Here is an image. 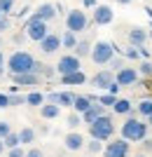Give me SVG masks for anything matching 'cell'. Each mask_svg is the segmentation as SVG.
Wrapping results in <instances>:
<instances>
[{"mask_svg":"<svg viewBox=\"0 0 152 157\" xmlns=\"http://www.w3.org/2000/svg\"><path fill=\"white\" fill-rule=\"evenodd\" d=\"M7 71L12 73V75H21V73H35V59H33V54L24 52V49L14 52L12 56L7 59Z\"/></svg>","mask_w":152,"mask_h":157,"instance_id":"cell-1","label":"cell"},{"mask_svg":"<svg viewBox=\"0 0 152 157\" xmlns=\"http://www.w3.org/2000/svg\"><path fill=\"white\" fill-rule=\"evenodd\" d=\"M119 131H122V138L138 143V141H145L147 136V122H140L138 117H126V122L122 124Z\"/></svg>","mask_w":152,"mask_h":157,"instance_id":"cell-2","label":"cell"},{"mask_svg":"<svg viewBox=\"0 0 152 157\" xmlns=\"http://www.w3.org/2000/svg\"><path fill=\"white\" fill-rule=\"evenodd\" d=\"M89 134H91V138H98V141H110L115 136L113 117H108L106 113H103L98 120H94L91 124H89Z\"/></svg>","mask_w":152,"mask_h":157,"instance_id":"cell-3","label":"cell"},{"mask_svg":"<svg viewBox=\"0 0 152 157\" xmlns=\"http://www.w3.org/2000/svg\"><path fill=\"white\" fill-rule=\"evenodd\" d=\"M91 61L96 66H108L110 63V59L115 56V47L113 42H108V40H98L96 45H91Z\"/></svg>","mask_w":152,"mask_h":157,"instance_id":"cell-4","label":"cell"},{"mask_svg":"<svg viewBox=\"0 0 152 157\" xmlns=\"http://www.w3.org/2000/svg\"><path fill=\"white\" fill-rule=\"evenodd\" d=\"M87 26H89V19H87V12H82V10H70L66 17V28L73 33H82L87 31Z\"/></svg>","mask_w":152,"mask_h":157,"instance_id":"cell-5","label":"cell"},{"mask_svg":"<svg viewBox=\"0 0 152 157\" xmlns=\"http://www.w3.org/2000/svg\"><path fill=\"white\" fill-rule=\"evenodd\" d=\"M24 31H26V35L33 40V42H40V40L49 33V28H47V21H40V19H33V17H31V19L26 21V28H24Z\"/></svg>","mask_w":152,"mask_h":157,"instance_id":"cell-6","label":"cell"},{"mask_svg":"<svg viewBox=\"0 0 152 157\" xmlns=\"http://www.w3.org/2000/svg\"><path fill=\"white\" fill-rule=\"evenodd\" d=\"M56 71L59 75H68V73H75V71H82V63H80V56L77 54H63L56 63Z\"/></svg>","mask_w":152,"mask_h":157,"instance_id":"cell-7","label":"cell"},{"mask_svg":"<svg viewBox=\"0 0 152 157\" xmlns=\"http://www.w3.org/2000/svg\"><path fill=\"white\" fill-rule=\"evenodd\" d=\"M103 157H129V141L126 138H115L103 148Z\"/></svg>","mask_w":152,"mask_h":157,"instance_id":"cell-8","label":"cell"},{"mask_svg":"<svg viewBox=\"0 0 152 157\" xmlns=\"http://www.w3.org/2000/svg\"><path fill=\"white\" fill-rule=\"evenodd\" d=\"M115 82H117L119 87H131L138 82V71L136 68H126V66H122L117 73H115Z\"/></svg>","mask_w":152,"mask_h":157,"instance_id":"cell-9","label":"cell"},{"mask_svg":"<svg viewBox=\"0 0 152 157\" xmlns=\"http://www.w3.org/2000/svg\"><path fill=\"white\" fill-rule=\"evenodd\" d=\"M40 49L45 54H54L61 49V35H56V33H47L45 38L40 40Z\"/></svg>","mask_w":152,"mask_h":157,"instance_id":"cell-10","label":"cell"},{"mask_svg":"<svg viewBox=\"0 0 152 157\" xmlns=\"http://www.w3.org/2000/svg\"><path fill=\"white\" fill-rule=\"evenodd\" d=\"M113 82H115V73H113V71H108V68L98 71V73L91 78V85L96 87V89H108Z\"/></svg>","mask_w":152,"mask_h":157,"instance_id":"cell-11","label":"cell"},{"mask_svg":"<svg viewBox=\"0 0 152 157\" xmlns=\"http://www.w3.org/2000/svg\"><path fill=\"white\" fill-rule=\"evenodd\" d=\"M115 19V14H113V10L108 5H98V7H94V21L98 24V26H108L110 21Z\"/></svg>","mask_w":152,"mask_h":157,"instance_id":"cell-12","label":"cell"},{"mask_svg":"<svg viewBox=\"0 0 152 157\" xmlns=\"http://www.w3.org/2000/svg\"><path fill=\"white\" fill-rule=\"evenodd\" d=\"M31 17H33V19H40V21H47V24H49V21L56 17V7H54L52 2H42V5H40L38 10L31 14Z\"/></svg>","mask_w":152,"mask_h":157,"instance_id":"cell-13","label":"cell"},{"mask_svg":"<svg viewBox=\"0 0 152 157\" xmlns=\"http://www.w3.org/2000/svg\"><path fill=\"white\" fill-rule=\"evenodd\" d=\"M103 113H106V105L101 103V101H98V103H91L84 113H82V122H84V124H91L94 120H98Z\"/></svg>","mask_w":152,"mask_h":157,"instance_id":"cell-14","label":"cell"},{"mask_svg":"<svg viewBox=\"0 0 152 157\" xmlns=\"http://www.w3.org/2000/svg\"><path fill=\"white\" fill-rule=\"evenodd\" d=\"M63 145H66L68 150H82V148H84L87 145V141H84V136H82V134H77V131H70V134H68L66 138H63Z\"/></svg>","mask_w":152,"mask_h":157,"instance_id":"cell-15","label":"cell"},{"mask_svg":"<svg viewBox=\"0 0 152 157\" xmlns=\"http://www.w3.org/2000/svg\"><path fill=\"white\" fill-rule=\"evenodd\" d=\"M40 115H42V120H56L61 115V105L59 103H42L40 105Z\"/></svg>","mask_w":152,"mask_h":157,"instance_id":"cell-16","label":"cell"},{"mask_svg":"<svg viewBox=\"0 0 152 157\" xmlns=\"http://www.w3.org/2000/svg\"><path fill=\"white\" fill-rule=\"evenodd\" d=\"M129 42H131L133 47H143L147 42V31L145 28H131V31H129Z\"/></svg>","mask_w":152,"mask_h":157,"instance_id":"cell-17","label":"cell"},{"mask_svg":"<svg viewBox=\"0 0 152 157\" xmlns=\"http://www.w3.org/2000/svg\"><path fill=\"white\" fill-rule=\"evenodd\" d=\"M49 101L52 103H59V105H73V101H75V94H70V92H54V94H49Z\"/></svg>","mask_w":152,"mask_h":157,"instance_id":"cell-18","label":"cell"},{"mask_svg":"<svg viewBox=\"0 0 152 157\" xmlns=\"http://www.w3.org/2000/svg\"><path fill=\"white\" fill-rule=\"evenodd\" d=\"M61 82L68 87H75V85H84L87 82V75L82 71H75V73H68V75H61Z\"/></svg>","mask_w":152,"mask_h":157,"instance_id":"cell-19","label":"cell"},{"mask_svg":"<svg viewBox=\"0 0 152 157\" xmlns=\"http://www.w3.org/2000/svg\"><path fill=\"white\" fill-rule=\"evenodd\" d=\"M14 82L19 87H35L40 82L38 73H21V75H14Z\"/></svg>","mask_w":152,"mask_h":157,"instance_id":"cell-20","label":"cell"},{"mask_svg":"<svg viewBox=\"0 0 152 157\" xmlns=\"http://www.w3.org/2000/svg\"><path fill=\"white\" fill-rule=\"evenodd\" d=\"M91 103H94V101H91V96H75V101H73V110L82 115V113H84V110H87V108H89Z\"/></svg>","mask_w":152,"mask_h":157,"instance_id":"cell-21","label":"cell"},{"mask_svg":"<svg viewBox=\"0 0 152 157\" xmlns=\"http://www.w3.org/2000/svg\"><path fill=\"white\" fill-rule=\"evenodd\" d=\"M61 45L66 47V49H75V45H77V33L66 31L63 35H61Z\"/></svg>","mask_w":152,"mask_h":157,"instance_id":"cell-22","label":"cell"},{"mask_svg":"<svg viewBox=\"0 0 152 157\" xmlns=\"http://www.w3.org/2000/svg\"><path fill=\"white\" fill-rule=\"evenodd\" d=\"M113 110L117 113V115H129L131 113V101H126V98H117L113 105Z\"/></svg>","mask_w":152,"mask_h":157,"instance_id":"cell-23","label":"cell"},{"mask_svg":"<svg viewBox=\"0 0 152 157\" xmlns=\"http://www.w3.org/2000/svg\"><path fill=\"white\" fill-rule=\"evenodd\" d=\"M2 143H5V148L9 150V148H17V145H21V138H19V131H9L5 138H2Z\"/></svg>","mask_w":152,"mask_h":157,"instance_id":"cell-24","label":"cell"},{"mask_svg":"<svg viewBox=\"0 0 152 157\" xmlns=\"http://www.w3.org/2000/svg\"><path fill=\"white\" fill-rule=\"evenodd\" d=\"M75 54H77L80 59H82V56H89V54H91V45H89L87 40H77V45H75Z\"/></svg>","mask_w":152,"mask_h":157,"instance_id":"cell-25","label":"cell"},{"mask_svg":"<svg viewBox=\"0 0 152 157\" xmlns=\"http://www.w3.org/2000/svg\"><path fill=\"white\" fill-rule=\"evenodd\" d=\"M19 138H21V143L31 145V143H35V131L31 129V127H24V129L19 131Z\"/></svg>","mask_w":152,"mask_h":157,"instance_id":"cell-26","label":"cell"},{"mask_svg":"<svg viewBox=\"0 0 152 157\" xmlns=\"http://www.w3.org/2000/svg\"><path fill=\"white\" fill-rule=\"evenodd\" d=\"M26 103L28 105H42V103H45V94H40V92L26 94Z\"/></svg>","mask_w":152,"mask_h":157,"instance_id":"cell-27","label":"cell"},{"mask_svg":"<svg viewBox=\"0 0 152 157\" xmlns=\"http://www.w3.org/2000/svg\"><path fill=\"white\" fill-rule=\"evenodd\" d=\"M138 115H143V117L152 115V98H143L138 103Z\"/></svg>","mask_w":152,"mask_h":157,"instance_id":"cell-28","label":"cell"},{"mask_svg":"<svg viewBox=\"0 0 152 157\" xmlns=\"http://www.w3.org/2000/svg\"><path fill=\"white\" fill-rule=\"evenodd\" d=\"M87 150H89V155H98V152H103V141L91 138V141L87 143Z\"/></svg>","mask_w":152,"mask_h":157,"instance_id":"cell-29","label":"cell"},{"mask_svg":"<svg viewBox=\"0 0 152 157\" xmlns=\"http://www.w3.org/2000/svg\"><path fill=\"white\" fill-rule=\"evenodd\" d=\"M138 73L145 75V78H152V61H143V63L138 66Z\"/></svg>","mask_w":152,"mask_h":157,"instance_id":"cell-30","label":"cell"},{"mask_svg":"<svg viewBox=\"0 0 152 157\" xmlns=\"http://www.w3.org/2000/svg\"><path fill=\"white\" fill-rule=\"evenodd\" d=\"M80 124H82V115H80V113H73V115L68 117V127L75 129V127H80Z\"/></svg>","mask_w":152,"mask_h":157,"instance_id":"cell-31","label":"cell"},{"mask_svg":"<svg viewBox=\"0 0 152 157\" xmlns=\"http://www.w3.org/2000/svg\"><path fill=\"white\" fill-rule=\"evenodd\" d=\"M98 101H101L103 105H115V101H117V98H115V94H110V92H108V94H103V96H101Z\"/></svg>","mask_w":152,"mask_h":157,"instance_id":"cell-32","label":"cell"},{"mask_svg":"<svg viewBox=\"0 0 152 157\" xmlns=\"http://www.w3.org/2000/svg\"><path fill=\"white\" fill-rule=\"evenodd\" d=\"M7 157H26V150H24L21 145H17V148H9Z\"/></svg>","mask_w":152,"mask_h":157,"instance_id":"cell-33","label":"cell"},{"mask_svg":"<svg viewBox=\"0 0 152 157\" xmlns=\"http://www.w3.org/2000/svg\"><path fill=\"white\" fill-rule=\"evenodd\" d=\"M12 7H14V0H0V12L2 14L12 12Z\"/></svg>","mask_w":152,"mask_h":157,"instance_id":"cell-34","label":"cell"},{"mask_svg":"<svg viewBox=\"0 0 152 157\" xmlns=\"http://www.w3.org/2000/svg\"><path fill=\"white\" fill-rule=\"evenodd\" d=\"M2 31H9V17H7V14L0 17V33Z\"/></svg>","mask_w":152,"mask_h":157,"instance_id":"cell-35","label":"cell"},{"mask_svg":"<svg viewBox=\"0 0 152 157\" xmlns=\"http://www.w3.org/2000/svg\"><path fill=\"white\" fill-rule=\"evenodd\" d=\"M12 131V127H9V122H0V138H5L7 134Z\"/></svg>","mask_w":152,"mask_h":157,"instance_id":"cell-36","label":"cell"},{"mask_svg":"<svg viewBox=\"0 0 152 157\" xmlns=\"http://www.w3.org/2000/svg\"><path fill=\"white\" fill-rule=\"evenodd\" d=\"M26 157H45V152L40 150V148H31V150L26 152Z\"/></svg>","mask_w":152,"mask_h":157,"instance_id":"cell-37","label":"cell"},{"mask_svg":"<svg viewBox=\"0 0 152 157\" xmlns=\"http://www.w3.org/2000/svg\"><path fill=\"white\" fill-rule=\"evenodd\" d=\"M138 54H140V52H138V49H136L133 45L129 47V49H126V56H129V59H138Z\"/></svg>","mask_w":152,"mask_h":157,"instance_id":"cell-38","label":"cell"},{"mask_svg":"<svg viewBox=\"0 0 152 157\" xmlns=\"http://www.w3.org/2000/svg\"><path fill=\"white\" fill-rule=\"evenodd\" d=\"M110 66H113L115 71H119V68H122V59H115L113 56V59H110Z\"/></svg>","mask_w":152,"mask_h":157,"instance_id":"cell-39","label":"cell"},{"mask_svg":"<svg viewBox=\"0 0 152 157\" xmlns=\"http://www.w3.org/2000/svg\"><path fill=\"white\" fill-rule=\"evenodd\" d=\"M117 89H119V85H117V82H113V85L108 87V92H110V94H117Z\"/></svg>","mask_w":152,"mask_h":157,"instance_id":"cell-40","label":"cell"},{"mask_svg":"<svg viewBox=\"0 0 152 157\" xmlns=\"http://www.w3.org/2000/svg\"><path fill=\"white\" fill-rule=\"evenodd\" d=\"M145 150H152V141L147 136H145Z\"/></svg>","mask_w":152,"mask_h":157,"instance_id":"cell-41","label":"cell"},{"mask_svg":"<svg viewBox=\"0 0 152 157\" xmlns=\"http://www.w3.org/2000/svg\"><path fill=\"white\" fill-rule=\"evenodd\" d=\"M84 5H89V7H94V5H96V0H84Z\"/></svg>","mask_w":152,"mask_h":157,"instance_id":"cell-42","label":"cell"},{"mask_svg":"<svg viewBox=\"0 0 152 157\" xmlns=\"http://www.w3.org/2000/svg\"><path fill=\"white\" fill-rule=\"evenodd\" d=\"M5 152V143H2V138H0V155Z\"/></svg>","mask_w":152,"mask_h":157,"instance_id":"cell-43","label":"cell"},{"mask_svg":"<svg viewBox=\"0 0 152 157\" xmlns=\"http://www.w3.org/2000/svg\"><path fill=\"white\" fill-rule=\"evenodd\" d=\"M2 63H5V56H2V52H0V71H2Z\"/></svg>","mask_w":152,"mask_h":157,"instance_id":"cell-44","label":"cell"},{"mask_svg":"<svg viewBox=\"0 0 152 157\" xmlns=\"http://www.w3.org/2000/svg\"><path fill=\"white\" fill-rule=\"evenodd\" d=\"M147 127H152V115H147Z\"/></svg>","mask_w":152,"mask_h":157,"instance_id":"cell-45","label":"cell"},{"mask_svg":"<svg viewBox=\"0 0 152 157\" xmlns=\"http://www.w3.org/2000/svg\"><path fill=\"white\" fill-rule=\"evenodd\" d=\"M119 2H122V5H129V2H131V0H119Z\"/></svg>","mask_w":152,"mask_h":157,"instance_id":"cell-46","label":"cell"},{"mask_svg":"<svg viewBox=\"0 0 152 157\" xmlns=\"http://www.w3.org/2000/svg\"><path fill=\"white\" fill-rule=\"evenodd\" d=\"M136 157H147V155H145V152H138V155H136Z\"/></svg>","mask_w":152,"mask_h":157,"instance_id":"cell-47","label":"cell"},{"mask_svg":"<svg viewBox=\"0 0 152 157\" xmlns=\"http://www.w3.org/2000/svg\"><path fill=\"white\" fill-rule=\"evenodd\" d=\"M0 45H2V35H0Z\"/></svg>","mask_w":152,"mask_h":157,"instance_id":"cell-48","label":"cell"},{"mask_svg":"<svg viewBox=\"0 0 152 157\" xmlns=\"http://www.w3.org/2000/svg\"><path fill=\"white\" fill-rule=\"evenodd\" d=\"M87 157H94V155H87Z\"/></svg>","mask_w":152,"mask_h":157,"instance_id":"cell-49","label":"cell"},{"mask_svg":"<svg viewBox=\"0 0 152 157\" xmlns=\"http://www.w3.org/2000/svg\"><path fill=\"white\" fill-rule=\"evenodd\" d=\"M0 17H2V12H0Z\"/></svg>","mask_w":152,"mask_h":157,"instance_id":"cell-50","label":"cell"}]
</instances>
